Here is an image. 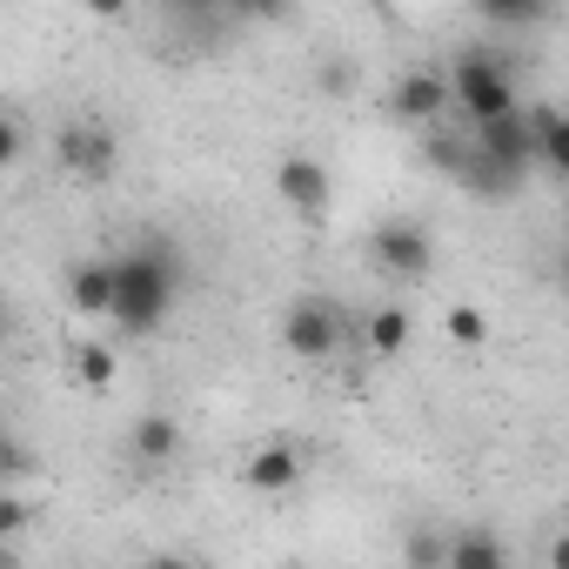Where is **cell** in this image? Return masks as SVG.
<instances>
[{
  "label": "cell",
  "instance_id": "8fae6325",
  "mask_svg": "<svg viewBox=\"0 0 569 569\" xmlns=\"http://www.w3.org/2000/svg\"><path fill=\"white\" fill-rule=\"evenodd\" d=\"M442 569H509V549L489 529H462L442 542Z\"/></svg>",
  "mask_w": 569,
  "mask_h": 569
},
{
  "label": "cell",
  "instance_id": "9c48e42d",
  "mask_svg": "<svg viewBox=\"0 0 569 569\" xmlns=\"http://www.w3.org/2000/svg\"><path fill=\"white\" fill-rule=\"evenodd\" d=\"M389 108H396V121H436V114L449 108V88H442V74L416 68V74H402V81H396Z\"/></svg>",
  "mask_w": 569,
  "mask_h": 569
},
{
  "label": "cell",
  "instance_id": "e0dca14e",
  "mask_svg": "<svg viewBox=\"0 0 569 569\" xmlns=\"http://www.w3.org/2000/svg\"><path fill=\"white\" fill-rule=\"evenodd\" d=\"M449 342H462V349L489 342V316H482V309H469V302H456V309H449Z\"/></svg>",
  "mask_w": 569,
  "mask_h": 569
},
{
  "label": "cell",
  "instance_id": "5bb4252c",
  "mask_svg": "<svg viewBox=\"0 0 569 569\" xmlns=\"http://www.w3.org/2000/svg\"><path fill=\"white\" fill-rule=\"evenodd\" d=\"M362 336H369L376 356H402V349H409V309H376V316L362 322Z\"/></svg>",
  "mask_w": 569,
  "mask_h": 569
},
{
  "label": "cell",
  "instance_id": "277c9868",
  "mask_svg": "<svg viewBox=\"0 0 569 569\" xmlns=\"http://www.w3.org/2000/svg\"><path fill=\"white\" fill-rule=\"evenodd\" d=\"M54 154H61V168H68L74 181H108V174H114V161H121V141H114V128H108V121L81 114V121H68V128H61Z\"/></svg>",
  "mask_w": 569,
  "mask_h": 569
},
{
  "label": "cell",
  "instance_id": "d6986e66",
  "mask_svg": "<svg viewBox=\"0 0 569 569\" xmlns=\"http://www.w3.org/2000/svg\"><path fill=\"white\" fill-rule=\"evenodd\" d=\"M28 469H34V456H28L8 429H0V482H14V476H28Z\"/></svg>",
  "mask_w": 569,
  "mask_h": 569
},
{
  "label": "cell",
  "instance_id": "9a60e30c",
  "mask_svg": "<svg viewBox=\"0 0 569 569\" xmlns=\"http://www.w3.org/2000/svg\"><path fill=\"white\" fill-rule=\"evenodd\" d=\"M74 376H81L88 389H108V382H114V356H108L101 342H81V349H74Z\"/></svg>",
  "mask_w": 569,
  "mask_h": 569
},
{
  "label": "cell",
  "instance_id": "44dd1931",
  "mask_svg": "<svg viewBox=\"0 0 569 569\" xmlns=\"http://www.w3.org/2000/svg\"><path fill=\"white\" fill-rule=\"evenodd\" d=\"M28 522H34V509H28V502L0 496V536H14V529H28Z\"/></svg>",
  "mask_w": 569,
  "mask_h": 569
},
{
  "label": "cell",
  "instance_id": "4fadbf2b",
  "mask_svg": "<svg viewBox=\"0 0 569 569\" xmlns=\"http://www.w3.org/2000/svg\"><path fill=\"white\" fill-rule=\"evenodd\" d=\"M128 449H134L141 462H168V456L181 449V422H174V416H141L134 436H128Z\"/></svg>",
  "mask_w": 569,
  "mask_h": 569
},
{
  "label": "cell",
  "instance_id": "2e32d148",
  "mask_svg": "<svg viewBox=\"0 0 569 569\" xmlns=\"http://www.w3.org/2000/svg\"><path fill=\"white\" fill-rule=\"evenodd\" d=\"M542 14H549L542 0H489V8H482V21H496V28H529Z\"/></svg>",
  "mask_w": 569,
  "mask_h": 569
},
{
  "label": "cell",
  "instance_id": "ac0fdd59",
  "mask_svg": "<svg viewBox=\"0 0 569 569\" xmlns=\"http://www.w3.org/2000/svg\"><path fill=\"white\" fill-rule=\"evenodd\" d=\"M402 562H409V569H442V536L416 529V536L402 542Z\"/></svg>",
  "mask_w": 569,
  "mask_h": 569
},
{
  "label": "cell",
  "instance_id": "cb8c5ba5",
  "mask_svg": "<svg viewBox=\"0 0 569 569\" xmlns=\"http://www.w3.org/2000/svg\"><path fill=\"white\" fill-rule=\"evenodd\" d=\"M0 569H14V562H8V549H0Z\"/></svg>",
  "mask_w": 569,
  "mask_h": 569
},
{
  "label": "cell",
  "instance_id": "6da1fadb",
  "mask_svg": "<svg viewBox=\"0 0 569 569\" xmlns=\"http://www.w3.org/2000/svg\"><path fill=\"white\" fill-rule=\"evenodd\" d=\"M114 268V296H108V316L128 329V336H154L181 296V261L161 248V241H141L128 254L108 261Z\"/></svg>",
  "mask_w": 569,
  "mask_h": 569
},
{
  "label": "cell",
  "instance_id": "ba28073f",
  "mask_svg": "<svg viewBox=\"0 0 569 569\" xmlns=\"http://www.w3.org/2000/svg\"><path fill=\"white\" fill-rule=\"evenodd\" d=\"M302 476H309V462H302V449H289V442H268V449H254V456L241 462V482H248L254 496H289Z\"/></svg>",
  "mask_w": 569,
  "mask_h": 569
},
{
  "label": "cell",
  "instance_id": "52a82bcc",
  "mask_svg": "<svg viewBox=\"0 0 569 569\" xmlns=\"http://www.w3.org/2000/svg\"><path fill=\"white\" fill-rule=\"evenodd\" d=\"M274 194L289 201L302 221H322V214H329V168H322L316 154H281V168H274Z\"/></svg>",
  "mask_w": 569,
  "mask_h": 569
},
{
  "label": "cell",
  "instance_id": "d4e9b609",
  "mask_svg": "<svg viewBox=\"0 0 569 569\" xmlns=\"http://www.w3.org/2000/svg\"><path fill=\"white\" fill-rule=\"evenodd\" d=\"M281 569H302V562H281Z\"/></svg>",
  "mask_w": 569,
  "mask_h": 569
},
{
  "label": "cell",
  "instance_id": "3957f363",
  "mask_svg": "<svg viewBox=\"0 0 569 569\" xmlns=\"http://www.w3.org/2000/svg\"><path fill=\"white\" fill-rule=\"evenodd\" d=\"M342 336H349V316L336 302H322V296H302V302H289V316H281V349L302 356V362L336 356Z\"/></svg>",
  "mask_w": 569,
  "mask_h": 569
},
{
  "label": "cell",
  "instance_id": "7a4b0ae2",
  "mask_svg": "<svg viewBox=\"0 0 569 569\" xmlns=\"http://www.w3.org/2000/svg\"><path fill=\"white\" fill-rule=\"evenodd\" d=\"M442 88H449V108L469 128H489V121L516 114V74H509V61L496 48H462L456 68L442 74Z\"/></svg>",
  "mask_w": 569,
  "mask_h": 569
},
{
  "label": "cell",
  "instance_id": "603a6c76",
  "mask_svg": "<svg viewBox=\"0 0 569 569\" xmlns=\"http://www.w3.org/2000/svg\"><path fill=\"white\" fill-rule=\"evenodd\" d=\"M0 336H8V302H0Z\"/></svg>",
  "mask_w": 569,
  "mask_h": 569
},
{
  "label": "cell",
  "instance_id": "8992f818",
  "mask_svg": "<svg viewBox=\"0 0 569 569\" xmlns=\"http://www.w3.org/2000/svg\"><path fill=\"white\" fill-rule=\"evenodd\" d=\"M496 174H509V181H522L529 168H536V148H529V114L516 108V114H502V121H489V128H476V141H469Z\"/></svg>",
  "mask_w": 569,
  "mask_h": 569
},
{
  "label": "cell",
  "instance_id": "7c38bea8",
  "mask_svg": "<svg viewBox=\"0 0 569 569\" xmlns=\"http://www.w3.org/2000/svg\"><path fill=\"white\" fill-rule=\"evenodd\" d=\"M108 296H114V268L108 261H74L68 268V302L81 316H108Z\"/></svg>",
  "mask_w": 569,
  "mask_h": 569
},
{
  "label": "cell",
  "instance_id": "30bf717a",
  "mask_svg": "<svg viewBox=\"0 0 569 569\" xmlns=\"http://www.w3.org/2000/svg\"><path fill=\"white\" fill-rule=\"evenodd\" d=\"M522 114H529V148H536V168L562 174V168H569V121H562V108L536 101V108H522Z\"/></svg>",
  "mask_w": 569,
  "mask_h": 569
},
{
  "label": "cell",
  "instance_id": "7402d4cb",
  "mask_svg": "<svg viewBox=\"0 0 569 569\" xmlns=\"http://www.w3.org/2000/svg\"><path fill=\"white\" fill-rule=\"evenodd\" d=\"M141 569H194V562H188V556H148Z\"/></svg>",
  "mask_w": 569,
  "mask_h": 569
},
{
  "label": "cell",
  "instance_id": "ffe728a7",
  "mask_svg": "<svg viewBox=\"0 0 569 569\" xmlns=\"http://www.w3.org/2000/svg\"><path fill=\"white\" fill-rule=\"evenodd\" d=\"M14 161H21V121L0 114V168H14Z\"/></svg>",
  "mask_w": 569,
  "mask_h": 569
},
{
  "label": "cell",
  "instance_id": "5b68a950",
  "mask_svg": "<svg viewBox=\"0 0 569 569\" xmlns=\"http://www.w3.org/2000/svg\"><path fill=\"white\" fill-rule=\"evenodd\" d=\"M376 268L389 274V281H429V268H436V248H429V228H416V221H382L376 228Z\"/></svg>",
  "mask_w": 569,
  "mask_h": 569
}]
</instances>
